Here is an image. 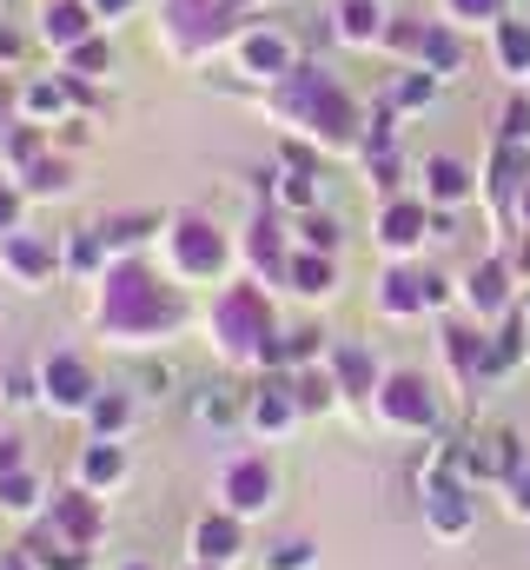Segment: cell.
Here are the masks:
<instances>
[{"instance_id":"obj_1","label":"cell","mask_w":530,"mask_h":570,"mask_svg":"<svg viewBox=\"0 0 530 570\" xmlns=\"http://www.w3.org/2000/svg\"><path fill=\"white\" fill-rule=\"evenodd\" d=\"M186 292L173 273H153L146 259H114L94 279V325L114 345H166L186 332Z\"/></svg>"},{"instance_id":"obj_2","label":"cell","mask_w":530,"mask_h":570,"mask_svg":"<svg viewBox=\"0 0 530 570\" xmlns=\"http://www.w3.org/2000/svg\"><path fill=\"white\" fill-rule=\"evenodd\" d=\"M278 100H285V114L325 146V153H359V140H365V114H359V100L338 87L332 67L298 60V73L278 87Z\"/></svg>"},{"instance_id":"obj_3","label":"cell","mask_w":530,"mask_h":570,"mask_svg":"<svg viewBox=\"0 0 530 570\" xmlns=\"http://www.w3.org/2000/svg\"><path fill=\"white\" fill-rule=\"evenodd\" d=\"M206 332H213V352L226 365H259L265 345L278 338V312H272L265 285H226L206 312Z\"/></svg>"},{"instance_id":"obj_4","label":"cell","mask_w":530,"mask_h":570,"mask_svg":"<svg viewBox=\"0 0 530 570\" xmlns=\"http://www.w3.org/2000/svg\"><path fill=\"white\" fill-rule=\"evenodd\" d=\"M159 239H166V273L179 285H213L233 266V239H226L206 213H173Z\"/></svg>"},{"instance_id":"obj_5","label":"cell","mask_w":530,"mask_h":570,"mask_svg":"<svg viewBox=\"0 0 530 570\" xmlns=\"http://www.w3.org/2000/svg\"><path fill=\"white\" fill-rule=\"evenodd\" d=\"M372 412H379V425L385 431H404V438H424V431H438V392H431V379L424 372H385V385L372 392Z\"/></svg>"},{"instance_id":"obj_6","label":"cell","mask_w":530,"mask_h":570,"mask_svg":"<svg viewBox=\"0 0 530 570\" xmlns=\"http://www.w3.org/2000/svg\"><path fill=\"white\" fill-rule=\"evenodd\" d=\"M166 40H173V53L199 60V53L239 40V27H233V7L226 0H173L166 7Z\"/></svg>"},{"instance_id":"obj_7","label":"cell","mask_w":530,"mask_h":570,"mask_svg":"<svg viewBox=\"0 0 530 570\" xmlns=\"http://www.w3.org/2000/svg\"><path fill=\"white\" fill-rule=\"evenodd\" d=\"M451 305V279L424 273L418 259H392L385 279H379V312L385 318H424V312H444Z\"/></svg>"},{"instance_id":"obj_8","label":"cell","mask_w":530,"mask_h":570,"mask_svg":"<svg viewBox=\"0 0 530 570\" xmlns=\"http://www.w3.org/2000/svg\"><path fill=\"white\" fill-rule=\"evenodd\" d=\"M272 498H278V471H272L265 451H239V458L219 464V511L259 518V511H272Z\"/></svg>"},{"instance_id":"obj_9","label":"cell","mask_w":530,"mask_h":570,"mask_svg":"<svg viewBox=\"0 0 530 570\" xmlns=\"http://www.w3.org/2000/svg\"><path fill=\"white\" fill-rule=\"evenodd\" d=\"M438 352H444L458 392H478V385L491 379V325H478V318H444V325H438Z\"/></svg>"},{"instance_id":"obj_10","label":"cell","mask_w":530,"mask_h":570,"mask_svg":"<svg viewBox=\"0 0 530 570\" xmlns=\"http://www.w3.org/2000/svg\"><path fill=\"white\" fill-rule=\"evenodd\" d=\"M458 298H464V312H471L478 325L511 318V312H518V273H511V259H504V253L478 259V266L464 273V285H458Z\"/></svg>"},{"instance_id":"obj_11","label":"cell","mask_w":530,"mask_h":570,"mask_svg":"<svg viewBox=\"0 0 530 570\" xmlns=\"http://www.w3.org/2000/svg\"><path fill=\"white\" fill-rule=\"evenodd\" d=\"M94 399H100V379H94V365L80 352H47L40 358V405L47 412H80L87 419Z\"/></svg>"},{"instance_id":"obj_12","label":"cell","mask_w":530,"mask_h":570,"mask_svg":"<svg viewBox=\"0 0 530 570\" xmlns=\"http://www.w3.org/2000/svg\"><path fill=\"white\" fill-rule=\"evenodd\" d=\"M233 60H239V73H253L259 87H285V80L298 73V47H292V33H278V27H239Z\"/></svg>"},{"instance_id":"obj_13","label":"cell","mask_w":530,"mask_h":570,"mask_svg":"<svg viewBox=\"0 0 530 570\" xmlns=\"http://www.w3.org/2000/svg\"><path fill=\"white\" fill-rule=\"evenodd\" d=\"M418 491H424V524L444 544H458V538L478 531V491H471V478H424Z\"/></svg>"},{"instance_id":"obj_14","label":"cell","mask_w":530,"mask_h":570,"mask_svg":"<svg viewBox=\"0 0 530 570\" xmlns=\"http://www.w3.org/2000/svg\"><path fill=\"white\" fill-rule=\"evenodd\" d=\"M431 219H438V213H431L424 199H404V193H398V199L379 206L372 239H379V253H385V259H418V253H424V239H431Z\"/></svg>"},{"instance_id":"obj_15","label":"cell","mask_w":530,"mask_h":570,"mask_svg":"<svg viewBox=\"0 0 530 570\" xmlns=\"http://www.w3.org/2000/svg\"><path fill=\"white\" fill-rule=\"evenodd\" d=\"M471 193H478V173H471L458 153H431V159L418 166V199H424L431 213H464Z\"/></svg>"},{"instance_id":"obj_16","label":"cell","mask_w":530,"mask_h":570,"mask_svg":"<svg viewBox=\"0 0 530 570\" xmlns=\"http://www.w3.org/2000/svg\"><path fill=\"white\" fill-rule=\"evenodd\" d=\"M47 524H53L67 544L94 551V544H100V531H107V511H100V498H94L87 484H67V491H53V498H47Z\"/></svg>"},{"instance_id":"obj_17","label":"cell","mask_w":530,"mask_h":570,"mask_svg":"<svg viewBox=\"0 0 530 570\" xmlns=\"http://www.w3.org/2000/svg\"><path fill=\"white\" fill-rule=\"evenodd\" d=\"M298 419H305V412H298L292 372H259V385H253V405H246V425L259 431V438H285Z\"/></svg>"},{"instance_id":"obj_18","label":"cell","mask_w":530,"mask_h":570,"mask_svg":"<svg viewBox=\"0 0 530 570\" xmlns=\"http://www.w3.org/2000/svg\"><path fill=\"white\" fill-rule=\"evenodd\" d=\"M325 365H332V379H338V399H352V405H372V392L385 385V365H379L372 345H359V338H338V345L325 352Z\"/></svg>"},{"instance_id":"obj_19","label":"cell","mask_w":530,"mask_h":570,"mask_svg":"<svg viewBox=\"0 0 530 570\" xmlns=\"http://www.w3.org/2000/svg\"><path fill=\"white\" fill-rule=\"evenodd\" d=\"M285 239H292V226H278L272 213H259V219L246 226V239H239V259H246L265 285H285V266H292V253H298V246H285Z\"/></svg>"},{"instance_id":"obj_20","label":"cell","mask_w":530,"mask_h":570,"mask_svg":"<svg viewBox=\"0 0 530 570\" xmlns=\"http://www.w3.org/2000/svg\"><path fill=\"white\" fill-rule=\"evenodd\" d=\"M0 266L13 273V285H47L67 266V253H60L53 239H40V233H7V239H0Z\"/></svg>"},{"instance_id":"obj_21","label":"cell","mask_w":530,"mask_h":570,"mask_svg":"<svg viewBox=\"0 0 530 570\" xmlns=\"http://www.w3.org/2000/svg\"><path fill=\"white\" fill-rule=\"evenodd\" d=\"M40 47H53V53H73L80 40H94L100 33V13L87 7V0H40Z\"/></svg>"},{"instance_id":"obj_22","label":"cell","mask_w":530,"mask_h":570,"mask_svg":"<svg viewBox=\"0 0 530 570\" xmlns=\"http://www.w3.org/2000/svg\"><path fill=\"white\" fill-rule=\"evenodd\" d=\"M239 551H246V518H233V511H206L199 524H193V564H239Z\"/></svg>"},{"instance_id":"obj_23","label":"cell","mask_w":530,"mask_h":570,"mask_svg":"<svg viewBox=\"0 0 530 570\" xmlns=\"http://www.w3.org/2000/svg\"><path fill=\"white\" fill-rule=\"evenodd\" d=\"M524 464H530V458H524V438H518L511 425L484 431V438L471 444V478H478V484H484V478H491V484H511Z\"/></svg>"},{"instance_id":"obj_24","label":"cell","mask_w":530,"mask_h":570,"mask_svg":"<svg viewBox=\"0 0 530 570\" xmlns=\"http://www.w3.org/2000/svg\"><path fill=\"white\" fill-rule=\"evenodd\" d=\"M20 558H27L33 570H94V551L67 544V538H60V531H53L47 518H40V524H33L27 538H20Z\"/></svg>"},{"instance_id":"obj_25","label":"cell","mask_w":530,"mask_h":570,"mask_svg":"<svg viewBox=\"0 0 530 570\" xmlns=\"http://www.w3.org/2000/svg\"><path fill=\"white\" fill-rule=\"evenodd\" d=\"M385 27H392L385 0H338V13H332V33H338L345 47H379Z\"/></svg>"},{"instance_id":"obj_26","label":"cell","mask_w":530,"mask_h":570,"mask_svg":"<svg viewBox=\"0 0 530 570\" xmlns=\"http://www.w3.org/2000/svg\"><path fill=\"white\" fill-rule=\"evenodd\" d=\"M246 405H253V392H239V385H226V379H213V385L193 392V419L206 431H233L246 419Z\"/></svg>"},{"instance_id":"obj_27","label":"cell","mask_w":530,"mask_h":570,"mask_svg":"<svg viewBox=\"0 0 530 570\" xmlns=\"http://www.w3.org/2000/svg\"><path fill=\"white\" fill-rule=\"evenodd\" d=\"M80 484L100 498V491H114V484H127V444L120 438H94V444H80Z\"/></svg>"},{"instance_id":"obj_28","label":"cell","mask_w":530,"mask_h":570,"mask_svg":"<svg viewBox=\"0 0 530 570\" xmlns=\"http://www.w3.org/2000/svg\"><path fill=\"white\" fill-rule=\"evenodd\" d=\"M524 179H530V146L498 140V153H491V173H484V193H491L498 206H518Z\"/></svg>"},{"instance_id":"obj_29","label":"cell","mask_w":530,"mask_h":570,"mask_svg":"<svg viewBox=\"0 0 530 570\" xmlns=\"http://www.w3.org/2000/svg\"><path fill=\"white\" fill-rule=\"evenodd\" d=\"M530 352V318L524 312H511V318H498L491 325V379H504V372H518Z\"/></svg>"},{"instance_id":"obj_30","label":"cell","mask_w":530,"mask_h":570,"mask_svg":"<svg viewBox=\"0 0 530 570\" xmlns=\"http://www.w3.org/2000/svg\"><path fill=\"white\" fill-rule=\"evenodd\" d=\"M153 233H166L153 213H120V219H100V239H107V253H114V259H132Z\"/></svg>"},{"instance_id":"obj_31","label":"cell","mask_w":530,"mask_h":570,"mask_svg":"<svg viewBox=\"0 0 530 570\" xmlns=\"http://www.w3.org/2000/svg\"><path fill=\"white\" fill-rule=\"evenodd\" d=\"M285 285H292L298 298H325V292L338 285V259H325V253H292Z\"/></svg>"},{"instance_id":"obj_32","label":"cell","mask_w":530,"mask_h":570,"mask_svg":"<svg viewBox=\"0 0 530 570\" xmlns=\"http://www.w3.org/2000/svg\"><path fill=\"white\" fill-rule=\"evenodd\" d=\"M491 40H498V67H504L511 80H530V20L504 13V20L491 27Z\"/></svg>"},{"instance_id":"obj_33","label":"cell","mask_w":530,"mask_h":570,"mask_svg":"<svg viewBox=\"0 0 530 570\" xmlns=\"http://www.w3.org/2000/svg\"><path fill=\"white\" fill-rule=\"evenodd\" d=\"M292 392H298V412H305V419H325V412L338 405V379H332V365H305V372H292Z\"/></svg>"},{"instance_id":"obj_34","label":"cell","mask_w":530,"mask_h":570,"mask_svg":"<svg viewBox=\"0 0 530 570\" xmlns=\"http://www.w3.org/2000/svg\"><path fill=\"white\" fill-rule=\"evenodd\" d=\"M67 186H73V166H67L60 153H40V159L20 173V193H27V199H60Z\"/></svg>"},{"instance_id":"obj_35","label":"cell","mask_w":530,"mask_h":570,"mask_svg":"<svg viewBox=\"0 0 530 570\" xmlns=\"http://www.w3.org/2000/svg\"><path fill=\"white\" fill-rule=\"evenodd\" d=\"M47 498H53V491H47L33 471L0 478V511H7V518H40V511H47Z\"/></svg>"},{"instance_id":"obj_36","label":"cell","mask_w":530,"mask_h":570,"mask_svg":"<svg viewBox=\"0 0 530 570\" xmlns=\"http://www.w3.org/2000/svg\"><path fill=\"white\" fill-rule=\"evenodd\" d=\"M438 87H444V73H431V67H404V73L392 80V114H418V107H431Z\"/></svg>"},{"instance_id":"obj_37","label":"cell","mask_w":530,"mask_h":570,"mask_svg":"<svg viewBox=\"0 0 530 570\" xmlns=\"http://www.w3.org/2000/svg\"><path fill=\"white\" fill-rule=\"evenodd\" d=\"M458 60H464V40L451 33V20H431V27H424V47H418V67H431V73H458Z\"/></svg>"},{"instance_id":"obj_38","label":"cell","mask_w":530,"mask_h":570,"mask_svg":"<svg viewBox=\"0 0 530 570\" xmlns=\"http://www.w3.org/2000/svg\"><path fill=\"white\" fill-rule=\"evenodd\" d=\"M60 73H67V80H87V87H94V80H107V73H114V47H107V40L94 33V40H80L73 53H60Z\"/></svg>"},{"instance_id":"obj_39","label":"cell","mask_w":530,"mask_h":570,"mask_svg":"<svg viewBox=\"0 0 530 570\" xmlns=\"http://www.w3.org/2000/svg\"><path fill=\"white\" fill-rule=\"evenodd\" d=\"M292 239H298V253H325V259H338L345 226H338V219H325V213H298V219H292Z\"/></svg>"},{"instance_id":"obj_40","label":"cell","mask_w":530,"mask_h":570,"mask_svg":"<svg viewBox=\"0 0 530 570\" xmlns=\"http://www.w3.org/2000/svg\"><path fill=\"white\" fill-rule=\"evenodd\" d=\"M107 266H114V253H107L100 226H80V233L67 239V273H80V279H100Z\"/></svg>"},{"instance_id":"obj_41","label":"cell","mask_w":530,"mask_h":570,"mask_svg":"<svg viewBox=\"0 0 530 570\" xmlns=\"http://www.w3.org/2000/svg\"><path fill=\"white\" fill-rule=\"evenodd\" d=\"M127 425H132V399L127 392H100V399L87 405V431H94V438H120Z\"/></svg>"},{"instance_id":"obj_42","label":"cell","mask_w":530,"mask_h":570,"mask_svg":"<svg viewBox=\"0 0 530 570\" xmlns=\"http://www.w3.org/2000/svg\"><path fill=\"white\" fill-rule=\"evenodd\" d=\"M0 153H7V166H13V173H27V166L47 153V140H40V127H33V120H20V127H0Z\"/></svg>"},{"instance_id":"obj_43","label":"cell","mask_w":530,"mask_h":570,"mask_svg":"<svg viewBox=\"0 0 530 570\" xmlns=\"http://www.w3.org/2000/svg\"><path fill=\"white\" fill-rule=\"evenodd\" d=\"M272 179H278V199H285L292 213H318V173H298V166H278Z\"/></svg>"},{"instance_id":"obj_44","label":"cell","mask_w":530,"mask_h":570,"mask_svg":"<svg viewBox=\"0 0 530 570\" xmlns=\"http://www.w3.org/2000/svg\"><path fill=\"white\" fill-rule=\"evenodd\" d=\"M332 345H325V332L318 325H292L285 332V372H305V365H318Z\"/></svg>"},{"instance_id":"obj_45","label":"cell","mask_w":530,"mask_h":570,"mask_svg":"<svg viewBox=\"0 0 530 570\" xmlns=\"http://www.w3.org/2000/svg\"><path fill=\"white\" fill-rule=\"evenodd\" d=\"M318 564V544L312 538H278L265 544V570H312Z\"/></svg>"},{"instance_id":"obj_46","label":"cell","mask_w":530,"mask_h":570,"mask_svg":"<svg viewBox=\"0 0 530 570\" xmlns=\"http://www.w3.org/2000/svg\"><path fill=\"white\" fill-rule=\"evenodd\" d=\"M424 27H431V20H392L379 47H385V53H404V60L418 67V47H424Z\"/></svg>"},{"instance_id":"obj_47","label":"cell","mask_w":530,"mask_h":570,"mask_svg":"<svg viewBox=\"0 0 530 570\" xmlns=\"http://www.w3.org/2000/svg\"><path fill=\"white\" fill-rule=\"evenodd\" d=\"M511 7L504 0H444V20H484V27H498Z\"/></svg>"},{"instance_id":"obj_48","label":"cell","mask_w":530,"mask_h":570,"mask_svg":"<svg viewBox=\"0 0 530 570\" xmlns=\"http://www.w3.org/2000/svg\"><path fill=\"white\" fill-rule=\"evenodd\" d=\"M498 140H530V94H511V107H504V127H498Z\"/></svg>"},{"instance_id":"obj_49","label":"cell","mask_w":530,"mask_h":570,"mask_svg":"<svg viewBox=\"0 0 530 570\" xmlns=\"http://www.w3.org/2000/svg\"><path fill=\"white\" fill-rule=\"evenodd\" d=\"M13 471H27V438L0 431V478H13Z\"/></svg>"},{"instance_id":"obj_50","label":"cell","mask_w":530,"mask_h":570,"mask_svg":"<svg viewBox=\"0 0 530 570\" xmlns=\"http://www.w3.org/2000/svg\"><path fill=\"white\" fill-rule=\"evenodd\" d=\"M20 199H27V193H20L13 179H0V239H7V233H20Z\"/></svg>"},{"instance_id":"obj_51","label":"cell","mask_w":530,"mask_h":570,"mask_svg":"<svg viewBox=\"0 0 530 570\" xmlns=\"http://www.w3.org/2000/svg\"><path fill=\"white\" fill-rule=\"evenodd\" d=\"M40 399V372H7V405H33Z\"/></svg>"},{"instance_id":"obj_52","label":"cell","mask_w":530,"mask_h":570,"mask_svg":"<svg viewBox=\"0 0 530 570\" xmlns=\"http://www.w3.org/2000/svg\"><path fill=\"white\" fill-rule=\"evenodd\" d=\"M504 491H511V511H518V518L530 524V464L518 471V478H511V484H504Z\"/></svg>"},{"instance_id":"obj_53","label":"cell","mask_w":530,"mask_h":570,"mask_svg":"<svg viewBox=\"0 0 530 570\" xmlns=\"http://www.w3.org/2000/svg\"><path fill=\"white\" fill-rule=\"evenodd\" d=\"M139 385H146L153 399H166V392H173V372H166V365H146V372H139Z\"/></svg>"},{"instance_id":"obj_54","label":"cell","mask_w":530,"mask_h":570,"mask_svg":"<svg viewBox=\"0 0 530 570\" xmlns=\"http://www.w3.org/2000/svg\"><path fill=\"white\" fill-rule=\"evenodd\" d=\"M504 259H511V273H518V279L530 285V233H518V246H511Z\"/></svg>"},{"instance_id":"obj_55","label":"cell","mask_w":530,"mask_h":570,"mask_svg":"<svg viewBox=\"0 0 530 570\" xmlns=\"http://www.w3.org/2000/svg\"><path fill=\"white\" fill-rule=\"evenodd\" d=\"M87 7H94V13H100V20H120V13H127L132 0H87Z\"/></svg>"},{"instance_id":"obj_56","label":"cell","mask_w":530,"mask_h":570,"mask_svg":"<svg viewBox=\"0 0 530 570\" xmlns=\"http://www.w3.org/2000/svg\"><path fill=\"white\" fill-rule=\"evenodd\" d=\"M511 219H518V233H530V179H524V193H518V206H511Z\"/></svg>"},{"instance_id":"obj_57","label":"cell","mask_w":530,"mask_h":570,"mask_svg":"<svg viewBox=\"0 0 530 570\" xmlns=\"http://www.w3.org/2000/svg\"><path fill=\"white\" fill-rule=\"evenodd\" d=\"M0 570H33V564L20 558V544H7V551H0Z\"/></svg>"},{"instance_id":"obj_58","label":"cell","mask_w":530,"mask_h":570,"mask_svg":"<svg viewBox=\"0 0 530 570\" xmlns=\"http://www.w3.org/2000/svg\"><path fill=\"white\" fill-rule=\"evenodd\" d=\"M0 60H7V67L20 60V40H13V33H0Z\"/></svg>"},{"instance_id":"obj_59","label":"cell","mask_w":530,"mask_h":570,"mask_svg":"<svg viewBox=\"0 0 530 570\" xmlns=\"http://www.w3.org/2000/svg\"><path fill=\"white\" fill-rule=\"evenodd\" d=\"M226 7H233V13H246V7H259V0H226Z\"/></svg>"},{"instance_id":"obj_60","label":"cell","mask_w":530,"mask_h":570,"mask_svg":"<svg viewBox=\"0 0 530 570\" xmlns=\"http://www.w3.org/2000/svg\"><path fill=\"white\" fill-rule=\"evenodd\" d=\"M518 312H524V318H530V285H524V298H518Z\"/></svg>"},{"instance_id":"obj_61","label":"cell","mask_w":530,"mask_h":570,"mask_svg":"<svg viewBox=\"0 0 530 570\" xmlns=\"http://www.w3.org/2000/svg\"><path fill=\"white\" fill-rule=\"evenodd\" d=\"M127 570H146V564H127Z\"/></svg>"},{"instance_id":"obj_62","label":"cell","mask_w":530,"mask_h":570,"mask_svg":"<svg viewBox=\"0 0 530 570\" xmlns=\"http://www.w3.org/2000/svg\"><path fill=\"white\" fill-rule=\"evenodd\" d=\"M199 570H213V564H199Z\"/></svg>"}]
</instances>
